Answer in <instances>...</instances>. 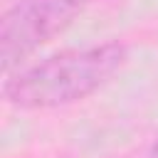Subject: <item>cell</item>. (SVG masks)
<instances>
[{"instance_id": "1", "label": "cell", "mask_w": 158, "mask_h": 158, "mask_svg": "<svg viewBox=\"0 0 158 158\" xmlns=\"http://www.w3.org/2000/svg\"><path fill=\"white\" fill-rule=\"evenodd\" d=\"M126 62L121 42L57 52L5 79L2 94L17 109H57L91 96Z\"/></svg>"}, {"instance_id": "2", "label": "cell", "mask_w": 158, "mask_h": 158, "mask_svg": "<svg viewBox=\"0 0 158 158\" xmlns=\"http://www.w3.org/2000/svg\"><path fill=\"white\" fill-rule=\"evenodd\" d=\"M74 0H15L0 22V64L10 74L77 17Z\"/></svg>"}, {"instance_id": "3", "label": "cell", "mask_w": 158, "mask_h": 158, "mask_svg": "<svg viewBox=\"0 0 158 158\" xmlns=\"http://www.w3.org/2000/svg\"><path fill=\"white\" fill-rule=\"evenodd\" d=\"M148 158H158V138H156V143H153V148H151Z\"/></svg>"}, {"instance_id": "4", "label": "cell", "mask_w": 158, "mask_h": 158, "mask_svg": "<svg viewBox=\"0 0 158 158\" xmlns=\"http://www.w3.org/2000/svg\"><path fill=\"white\" fill-rule=\"evenodd\" d=\"M74 2H79V5H84V2H94V0H74Z\"/></svg>"}]
</instances>
